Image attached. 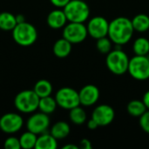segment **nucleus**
<instances>
[{
    "label": "nucleus",
    "instance_id": "f257e3e1",
    "mask_svg": "<svg viewBox=\"0 0 149 149\" xmlns=\"http://www.w3.org/2000/svg\"><path fill=\"white\" fill-rule=\"evenodd\" d=\"M134 29L132 20L126 17H117L109 22L108 38L115 45H123L133 38Z\"/></svg>",
    "mask_w": 149,
    "mask_h": 149
},
{
    "label": "nucleus",
    "instance_id": "f03ea898",
    "mask_svg": "<svg viewBox=\"0 0 149 149\" xmlns=\"http://www.w3.org/2000/svg\"><path fill=\"white\" fill-rule=\"evenodd\" d=\"M129 58L121 49L114 48L107 54L106 65L107 69L115 75H123L127 72Z\"/></svg>",
    "mask_w": 149,
    "mask_h": 149
},
{
    "label": "nucleus",
    "instance_id": "7ed1b4c3",
    "mask_svg": "<svg viewBox=\"0 0 149 149\" xmlns=\"http://www.w3.org/2000/svg\"><path fill=\"white\" fill-rule=\"evenodd\" d=\"M12 37L17 45L26 47L32 45L36 42L38 38V31L33 24L25 21L17 24L12 30Z\"/></svg>",
    "mask_w": 149,
    "mask_h": 149
},
{
    "label": "nucleus",
    "instance_id": "20e7f679",
    "mask_svg": "<svg viewBox=\"0 0 149 149\" xmlns=\"http://www.w3.org/2000/svg\"><path fill=\"white\" fill-rule=\"evenodd\" d=\"M63 10L68 22L85 23L90 16V8L85 0H71Z\"/></svg>",
    "mask_w": 149,
    "mask_h": 149
},
{
    "label": "nucleus",
    "instance_id": "39448f33",
    "mask_svg": "<svg viewBox=\"0 0 149 149\" xmlns=\"http://www.w3.org/2000/svg\"><path fill=\"white\" fill-rule=\"evenodd\" d=\"M39 97L34 90H24L19 92L15 99L14 105L17 111L23 113H32L38 109Z\"/></svg>",
    "mask_w": 149,
    "mask_h": 149
},
{
    "label": "nucleus",
    "instance_id": "423d86ee",
    "mask_svg": "<svg viewBox=\"0 0 149 149\" xmlns=\"http://www.w3.org/2000/svg\"><path fill=\"white\" fill-rule=\"evenodd\" d=\"M128 73L130 76L139 81H144L149 79V58L148 56L134 55L129 59Z\"/></svg>",
    "mask_w": 149,
    "mask_h": 149
},
{
    "label": "nucleus",
    "instance_id": "0eeeda50",
    "mask_svg": "<svg viewBox=\"0 0 149 149\" xmlns=\"http://www.w3.org/2000/svg\"><path fill=\"white\" fill-rule=\"evenodd\" d=\"M55 100L58 107L65 110H71L80 106L79 92L68 86H65L58 90L55 94Z\"/></svg>",
    "mask_w": 149,
    "mask_h": 149
},
{
    "label": "nucleus",
    "instance_id": "6e6552de",
    "mask_svg": "<svg viewBox=\"0 0 149 149\" xmlns=\"http://www.w3.org/2000/svg\"><path fill=\"white\" fill-rule=\"evenodd\" d=\"M62 36L72 45L82 43L88 36L86 25L84 23L69 22L63 28Z\"/></svg>",
    "mask_w": 149,
    "mask_h": 149
},
{
    "label": "nucleus",
    "instance_id": "1a4fd4ad",
    "mask_svg": "<svg viewBox=\"0 0 149 149\" xmlns=\"http://www.w3.org/2000/svg\"><path fill=\"white\" fill-rule=\"evenodd\" d=\"M88 35L94 38L99 39L100 38L107 37L108 34L109 22L108 20L101 16H95L92 17L86 24Z\"/></svg>",
    "mask_w": 149,
    "mask_h": 149
},
{
    "label": "nucleus",
    "instance_id": "9d476101",
    "mask_svg": "<svg viewBox=\"0 0 149 149\" xmlns=\"http://www.w3.org/2000/svg\"><path fill=\"white\" fill-rule=\"evenodd\" d=\"M50 127L49 115L42 112L31 114L26 122L27 130L36 134L37 135L42 134L47 131Z\"/></svg>",
    "mask_w": 149,
    "mask_h": 149
},
{
    "label": "nucleus",
    "instance_id": "9b49d317",
    "mask_svg": "<svg viewBox=\"0 0 149 149\" xmlns=\"http://www.w3.org/2000/svg\"><path fill=\"white\" fill-rule=\"evenodd\" d=\"M24 125L22 116L16 113H8L0 118V129L7 134L18 132Z\"/></svg>",
    "mask_w": 149,
    "mask_h": 149
},
{
    "label": "nucleus",
    "instance_id": "f8f14e48",
    "mask_svg": "<svg viewBox=\"0 0 149 149\" xmlns=\"http://www.w3.org/2000/svg\"><path fill=\"white\" fill-rule=\"evenodd\" d=\"M91 118L93 119L100 127H106L113 121L115 118V112L111 106L102 104L93 109Z\"/></svg>",
    "mask_w": 149,
    "mask_h": 149
},
{
    "label": "nucleus",
    "instance_id": "ddd939ff",
    "mask_svg": "<svg viewBox=\"0 0 149 149\" xmlns=\"http://www.w3.org/2000/svg\"><path fill=\"white\" fill-rule=\"evenodd\" d=\"M80 106L92 107L95 105L100 96L99 88L94 85H86L79 92Z\"/></svg>",
    "mask_w": 149,
    "mask_h": 149
},
{
    "label": "nucleus",
    "instance_id": "4468645a",
    "mask_svg": "<svg viewBox=\"0 0 149 149\" xmlns=\"http://www.w3.org/2000/svg\"><path fill=\"white\" fill-rule=\"evenodd\" d=\"M47 24L52 28V29H61L64 28L65 25L67 24L68 20L67 17L64 12V10H60L58 8L57 10H52L46 18Z\"/></svg>",
    "mask_w": 149,
    "mask_h": 149
},
{
    "label": "nucleus",
    "instance_id": "2eb2a0df",
    "mask_svg": "<svg viewBox=\"0 0 149 149\" xmlns=\"http://www.w3.org/2000/svg\"><path fill=\"white\" fill-rule=\"evenodd\" d=\"M72 44L70 43L68 40L65 38H62L58 39L52 47V52L54 55L59 58H66L72 52Z\"/></svg>",
    "mask_w": 149,
    "mask_h": 149
},
{
    "label": "nucleus",
    "instance_id": "dca6fc26",
    "mask_svg": "<svg viewBox=\"0 0 149 149\" xmlns=\"http://www.w3.org/2000/svg\"><path fill=\"white\" fill-rule=\"evenodd\" d=\"M70 132L71 127L69 124L64 120H59L52 127L50 134L57 140H63L69 135Z\"/></svg>",
    "mask_w": 149,
    "mask_h": 149
},
{
    "label": "nucleus",
    "instance_id": "f3484780",
    "mask_svg": "<svg viewBox=\"0 0 149 149\" xmlns=\"http://www.w3.org/2000/svg\"><path fill=\"white\" fill-rule=\"evenodd\" d=\"M58 148V140L51 134L44 133L38 137L36 142V149H56Z\"/></svg>",
    "mask_w": 149,
    "mask_h": 149
},
{
    "label": "nucleus",
    "instance_id": "a211bd4d",
    "mask_svg": "<svg viewBox=\"0 0 149 149\" xmlns=\"http://www.w3.org/2000/svg\"><path fill=\"white\" fill-rule=\"evenodd\" d=\"M58 107L57 101L55 98L50 96L43 97L39 99V103H38V110L46 114H51Z\"/></svg>",
    "mask_w": 149,
    "mask_h": 149
},
{
    "label": "nucleus",
    "instance_id": "6ab92c4d",
    "mask_svg": "<svg viewBox=\"0 0 149 149\" xmlns=\"http://www.w3.org/2000/svg\"><path fill=\"white\" fill-rule=\"evenodd\" d=\"M131 20L134 31L146 32L149 30V17L147 14H137Z\"/></svg>",
    "mask_w": 149,
    "mask_h": 149
},
{
    "label": "nucleus",
    "instance_id": "aec40b11",
    "mask_svg": "<svg viewBox=\"0 0 149 149\" xmlns=\"http://www.w3.org/2000/svg\"><path fill=\"white\" fill-rule=\"evenodd\" d=\"M17 24L16 15L7 11L0 13V29L2 31H12Z\"/></svg>",
    "mask_w": 149,
    "mask_h": 149
},
{
    "label": "nucleus",
    "instance_id": "412c9836",
    "mask_svg": "<svg viewBox=\"0 0 149 149\" xmlns=\"http://www.w3.org/2000/svg\"><path fill=\"white\" fill-rule=\"evenodd\" d=\"M127 113L131 116L140 118L148 109L142 100H133L127 104Z\"/></svg>",
    "mask_w": 149,
    "mask_h": 149
},
{
    "label": "nucleus",
    "instance_id": "4be33fe9",
    "mask_svg": "<svg viewBox=\"0 0 149 149\" xmlns=\"http://www.w3.org/2000/svg\"><path fill=\"white\" fill-rule=\"evenodd\" d=\"M33 90L39 98L50 96L52 93V85L47 79H39L34 85Z\"/></svg>",
    "mask_w": 149,
    "mask_h": 149
},
{
    "label": "nucleus",
    "instance_id": "5701e85b",
    "mask_svg": "<svg viewBox=\"0 0 149 149\" xmlns=\"http://www.w3.org/2000/svg\"><path fill=\"white\" fill-rule=\"evenodd\" d=\"M69 119L75 125H83L86 122L87 115L83 107L80 106L76 107L71 110H69Z\"/></svg>",
    "mask_w": 149,
    "mask_h": 149
},
{
    "label": "nucleus",
    "instance_id": "b1692460",
    "mask_svg": "<svg viewBox=\"0 0 149 149\" xmlns=\"http://www.w3.org/2000/svg\"><path fill=\"white\" fill-rule=\"evenodd\" d=\"M133 52L135 55L148 56L149 53V40L141 37L135 39L133 44Z\"/></svg>",
    "mask_w": 149,
    "mask_h": 149
},
{
    "label": "nucleus",
    "instance_id": "393cba45",
    "mask_svg": "<svg viewBox=\"0 0 149 149\" xmlns=\"http://www.w3.org/2000/svg\"><path fill=\"white\" fill-rule=\"evenodd\" d=\"M37 139H38V136H37L36 134H34V133L27 130L26 132H24V134H22L21 136H20V138H19L21 148H35L36 142H37Z\"/></svg>",
    "mask_w": 149,
    "mask_h": 149
},
{
    "label": "nucleus",
    "instance_id": "a878e982",
    "mask_svg": "<svg viewBox=\"0 0 149 149\" xmlns=\"http://www.w3.org/2000/svg\"><path fill=\"white\" fill-rule=\"evenodd\" d=\"M113 43L112 42V40L108 38V36H107L97 39L96 47L98 52L107 55L113 50Z\"/></svg>",
    "mask_w": 149,
    "mask_h": 149
},
{
    "label": "nucleus",
    "instance_id": "bb28decb",
    "mask_svg": "<svg viewBox=\"0 0 149 149\" xmlns=\"http://www.w3.org/2000/svg\"><path fill=\"white\" fill-rule=\"evenodd\" d=\"M3 148L5 149H20V141L19 139L14 137V136H10L8 137L3 143Z\"/></svg>",
    "mask_w": 149,
    "mask_h": 149
},
{
    "label": "nucleus",
    "instance_id": "cd10ccee",
    "mask_svg": "<svg viewBox=\"0 0 149 149\" xmlns=\"http://www.w3.org/2000/svg\"><path fill=\"white\" fill-rule=\"evenodd\" d=\"M141 128L147 134H149V110H147L139 120Z\"/></svg>",
    "mask_w": 149,
    "mask_h": 149
},
{
    "label": "nucleus",
    "instance_id": "c85d7f7f",
    "mask_svg": "<svg viewBox=\"0 0 149 149\" xmlns=\"http://www.w3.org/2000/svg\"><path fill=\"white\" fill-rule=\"evenodd\" d=\"M71 0H50L52 5H54L57 8H64Z\"/></svg>",
    "mask_w": 149,
    "mask_h": 149
},
{
    "label": "nucleus",
    "instance_id": "c756f323",
    "mask_svg": "<svg viewBox=\"0 0 149 149\" xmlns=\"http://www.w3.org/2000/svg\"><path fill=\"white\" fill-rule=\"evenodd\" d=\"M80 148L82 149H92L93 148V146H92V142L88 140V139H82L80 141H79V146Z\"/></svg>",
    "mask_w": 149,
    "mask_h": 149
},
{
    "label": "nucleus",
    "instance_id": "7c9ffc66",
    "mask_svg": "<svg viewBox=\"0 0 149 149\" xmlns=\"http://www.w3.org/2000/svg\"><path fill=\"white\" fill-rule=\"evenodd\" d=\"M99 124L93 120V119H90L89 120H87V127L90 129V130H95L99 127Z\"/></svg>",
    "mask_w": 149,
    "mask_h": 149
},
{
    "label": "nucleus",
    "instance_id": "2f4dec72",
    "mask_svg": "<svg viewBox=\"0 0 149 149\" xmlns=\"http://www.w3.org/2000/svg\"><path fill=\"white\" fill-rule=\"evenodd\" d=\"M142 101L144 102V104H145L147 109L149 110V90L148 91H147V92L144 93L143 98H142Z\"/></svg>",
    "mask_w": 149,
    "mask_h": 149
},
{
    "label": "nucleus",
    "instance_id": "473e14b6",
    "mask_svg": "<svg viewBox=\"0 0 149 149\" xmlns=\"http://www.w3.org/2000/svg\"><path fill=\"white\" fill-rule=\"evenodd\" d=\"M16 19H17V24L25 22V17H24V16L22 15V14H17V15H16Z\"/></svg>",
    "mask_w": 149,
    "mask_h": 149
},
{
    "label": "nucleus",
    "instance_id": "72a5a7b5",
    "mask_svg": "<svg viewBox=\"0 0 149 149\" xmlns=\"http://www.w3.org/2000/svg\"><path fill=\"white\" fill-rule=\"evenodd\" d=\"M63 149H79V146H76L74 144H67V145H65L63 148Z\"/></svg>",
    "mask_w": 149,
    "mask_h": 149
}]
</instances>
